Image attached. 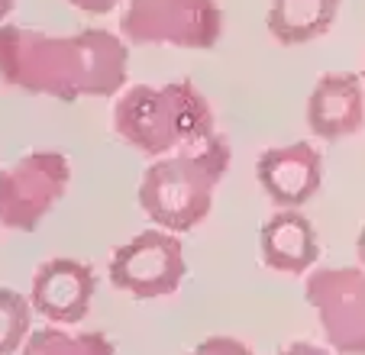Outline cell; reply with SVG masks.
Here are the masks:
<instances>
[{
	"mask_svg": "<svg viewBox=\"0 0 365 355\" xmlns=\"http://www.w3.org/2000/svg\"><path fill=\"white\" fill-rule=\"evenodd\" d=\"M187 355H255V352L242 339H233V336H210V339L197 342Z\"/></svg>",
	"mask_w": 365,
	"mask_h": 355,
	"instance_id": "15",
	"label": "cell"
},
{
	"mask_svg": "<svg viewBox=\"0 0 365 355\" xmlns=\"http://www.w3.org/2000/svg\"><path fill=\"white\" fill-rule=\"evenodd\" d=\"M339 0H272L269 33L282 46H304L327 36L336 23Z\"/></svg>",
	"mask_w": 365,
	"mask_h": 355,
	"instance_id": "12",
	"label": "cell"
},
{
	"mask_svg": "<svg viewBox=\"0 0 365 355\" xmlns=\"http://www.w3.org/2000/svg\"><path fill=\"white\" fill-rule=\"evenodd\" d=\"M356 259H359V265L365 268V226H362V232L356 236Z\"/></svg>",
	"mask_w": 365,
	"mask_h": 355,
	"instance_id": "18",
	"label": "cell"
},
{
	"mask_svg": "<svg viewBox=\"0 0 365 355\" xmlns=\"http://www.w3.org/2000/svg\"><path fill=\"white\" fill-rule=\"evenodd\" d=\"M304 297L336 355H365V268H310Z\"/></svg>",
	"mask_w": 365,
	"mask_h": 355,
	"instance_id": "7",
	"label": "cell"
},
{
	"mask_svg": "<svg viewBox=\"0 0 365 355\" xmlns=\"http://www.w3.org/2000/svg\"><path fill=\"white\" fill-rule=\"evenodd\" d=\"M14 4H16V0H0V23L7 20V14L14 10Z\"/></svg>",
	"mask_w": 365,
	"mask_h": 355,
	"instance_id": "19",
	"label": "cell"
},
{
	"mask_svg": "<svg viewBox=\"0 0 365 355\" xmlns=\"http://www.w3.org/2000/svg\"><path fill=\"white\" fill-rule=\"evenodd\" d=\"M120 36L130 46L214 48L223 36L217 0H130L120 14Z\"/></svg>",
	"mask_w": 365,
	"mask_h": 355,
	"instance_id": "4",
	"label": "cell"
},
{
	"mask_svg": "<svg viewBox=\"0 0 365 355\" xmlns=\"http://www.w3.org/2000/svg\"><path fill=\"white\" fill-rule=\"evenodd\" d=\"M71 165L62 152H29L0 171V226L33 232L65 197Z\"/></svg>",
	"mask_w": 365,
	"mask_h": 355,
	"instance_id": "5",
	"label": "cell"
},
{
	"mask_svg": "<svg viewBox=\"0 0 365 355\" xmlns=\"http://www.w3.org/2000/svg\"><path fill=\"white\" fill-rule=\"evenodd\" d=\"M365 123V94L362 78L352 71H327L317 78L307 97V126L320 139L356 136Z\"/></svg>",
	"mask_w": 365,
	"mask_h": 355,
	"instance_id": "10",
	"label": "cell"
},
{
	"mask_svg": "<svg viewBox=\"0 0 365 355\" xmlns=\"http://www.w3.org/2000/svg\"><path fill=\"white\" fill-rule=\"evenodd\" d=\"M71 7H78V10H84V14H110L113 7H120L123 0H68Z\"/></svg>",
	"mask_w": 365,
	"mask_h": 355,
	"instance_id": "16",
	"label": "cell"
},
{
	"mask_svg": "<svg viewBox=\"0 0 365 355\" xmlns=\"http://www.w3.org/2000/svg\"><path fill=\"white\" fill-rule=\"evenodd\" d=\"M110 284L117 291H126L139 301L168 297L185 281V246L178 232H168L162 226L136 232L130 242L110 255Z\"/></svg>",
	"mask_w": 365,
	"mask_h": 355,
	"instance_id": "6",
	"label": "cell"
},
{
	"mask_svg": "<svg viewBox=\"0 0 365 355\" xmlns=\"http://www.w3.org/2000/svg\"><path fill=\"white\" fill-rule=\"evenodd\" d=\"M113 130L143 155L165 158L178 145H197L214 136V110L187 78L162 88L133 84L113 107Z\"/></svg>",
	"mask_w": 365,
	"mask_h": 355,
	"instance_id": "2",
	"label": "cell"
},
{
	"mask_svg": "<svg viewBox=\"0 0 365 355\" xmlns=\"http://www.w3.org/2000/svg\"><path fill=\"white\" fill-rule=\"evenodd\" d=\"M278 355H333V352L324 346H314V342H291V346L282 349Z\"/></svg>",
	"mask_w": 365,
	"mask_h": 355,
	"instance_id": "17",
	"label": "cell"
},
{
	"mask_svg": "<svg viewBox=\"0 0 365 355\" xmlns=\"http://www.w3.org/2000/svg\"><path fill=\"white\" fill-rule=\"evenodd\" d=\"M259 252H262L265 268L272 272L307 274L320 259L317 230L297 210L272 213L259 230Z\"/></svg>",
	"mask_w": 365,
	"mask_h": 355,
	"instance_id": "11",
	"label": "cell"
},
{
	"mask_svg": "<svg viewBox=\"0 0 365 355\" xmlns=\"http://www.w3.org/2000/svg\"><path fill=\"white\" fill-rule=\"evenodd\" d=\"M130 78L123 36L88 26L71 36L0 23V81L23 94L81 101L113 97Z\"/></svg>",
	"mask_w": 365,
	"mask_h": 355,
	"instance_id": "1",
	"label": "cell"
},
{
	"mask_svg": "<svg viewBox=\"0 0 365 355\" xmlns=\"http://www.w3.org/2000/svg\"><path fill=\"white\" fill-rule=\"evenodd\" d=\"M255 178L278 210H301L317 197L324 181V155L310 143L265 149L255 162Z\"/></svg>",
	"mask_w": 365,
	"mask_h": 355,
	"instance_id": "9",
	"label": "cell"
},
{
	"mask_svg": "<svg viewBox=\"0 0 365 355\" xmlns=\"http://www.w3.org/2000/svg\"><path fill=\"white\" fill-rule=\"evenodd\" d=\"M20 355H117V349L103 333H68L62 326H42L29 333Z\"/></svg>",
	"mask_w": 365,
	"mask_h": 355,
	"instance_id": "13",
	"label": "cell"
},
{
	"mask_svg": "<svg viewBox=\"0 0 365 355\" xmlns=\"http://www.w3.org/2000/svg\"><path fill=\"white\" fill-rule=\"evenodd\" d=\"M97 291V274L88 262L78 259H48L36 268L29 304L48 323H81L91 310Z\"/></svg>",
	"mask_w": 365,
	"mask_h": 355,
	"instance_id": "8",
	"label": "cell"
},
{
	"mask_svg": "<svg viewBox=\"0 0 365 355\" xmlns=\"http://www.w3.org/2000/svg\"><path fill=\"white\" fill-rule=\"evenodd\" d=\"M230 158V143L217 133L191 152L155 158L139 181L143 213L168 232H191L210 217L214 191L227 175Z\"/></svg>",
	"mask_w": 365,
	"mask_h": 355,
	"instance_id": "3",
	"label": "cell"
},
{
	"mask_svg": "<svg viewBox=\"0 0 365 355\" xmlns=\"http://www.w3.org/2000/svg\"><path fill=\"white\" fill-rule=\"evenodd\" d=\"M33 304L14 287H0V355H14L33 333Z\"/></svg>",
	"mask_w": 365,
	"mask_h": 355,
	"instance_id": "14",
	"label": "cell"
}]
</instances>
